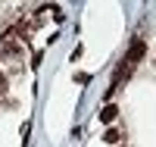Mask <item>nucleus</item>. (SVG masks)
<instances>
[{"instance_id":"1","label":"nucleus","mask_w":156,"mask_h":147,"mask_svg":"<svg viewBox=\"0 0 156 147\" xmlns=\"http://www.w3.org/2000/svg\"><path fill=\"white\" fill-rule=\"evenodd\" d=\"M144 53H147V44L140 41V38H134V41H131V50H128V57H125L122 63L128 66V69H131V66H137L140 60H144Z\"/></svg>"},{"instance_id":"2","label":"nucleus","mask_w":156,"mask_h":147,"mask_svg":"<svg viewBox=\"0 0 156 147\" xmlns=\"http://www.w3.org/2000/svg\"><path fill=\"white\" fill-rule=\"evenodd\" d=\"M115 119H119V106H115V103H106V106L100 110V122H103V125H112Z\"/></svg>"},{"instance_id":"3","label":"nucleus","mask_w":156,"mask_h":147,"mask_svg":"<svg viewBox=\"0 0 156 147\" xmlns=\"http://www.w3.org/2000/svg\"><path fill=\"white\" fill-rule=\"evenodd\" d=\"M119 138H122V131H119V128H109L106 135H103V141H106V144H115Z\"/></svg>"},{"instance_id":"4","label":"nucleus","mask_w":156,"mask_h":147,"mask_svg":"<svg viewBox=\"0 0 156 147\" xmlns=\"http://www.w3.org/2000/svg\"><path fill=\"white\" fill-rule=\"evenodd\" d=\"M6 94V82H3V78H0V97H3Z\"/></svg>"}]
</instances>
